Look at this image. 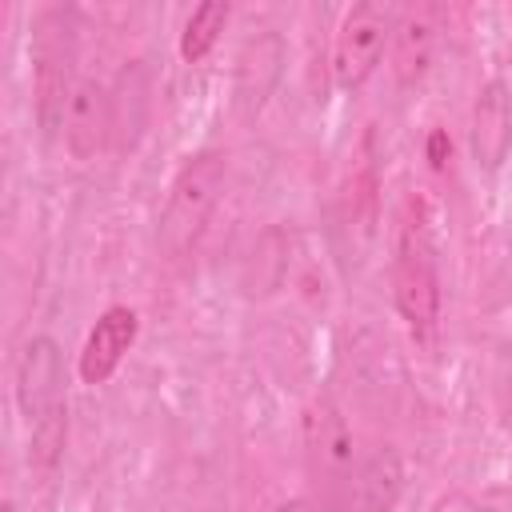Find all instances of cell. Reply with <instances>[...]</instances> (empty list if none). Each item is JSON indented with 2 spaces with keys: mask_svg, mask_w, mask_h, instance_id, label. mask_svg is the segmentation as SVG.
Listing matches in <instances>:
<instances>
[{
  "mask_svg": "<svg viewBox=\"0 0 512 512\" xmlns=\"http://www.w3.org/2000/svg\"><path fill=\"white\" fill-rule=\"evenodd\" d=\"M16 408L28 424V464L52 476L64 460L68 436V380L64 352L52 336H28L16 360Z\"/></svg>",
  "mask_w": 512,
  "mask_h": 512,
  "instance_id": "cell-1",
  "label": "cell"
},
{
  "mask_svg": "<svg viewBox=\"0 0 512 512\" xmlns=\"http://www.w3.org/2000/svg\"><path fill=\"white\" fill-rule=\"evenodd\" d=\"M224 188H228V156L220 148H204L180 164V172L168 184V200L156 224V248L172 264L188 260L200 248Z\"/></svg>",
  "mask_w": 512,
  "mask_h": 512,
  "instance_id": "cell-2",
  "label": "cell"
},
{
  "mask_svg": "<svg viewBox=\"0 0 512 512\" xmlns=\"http://www.w3.org/2000/svg\"><path fill=\"white\" fill-rule=\"evenodd\" d=\"M304 464H308L316 500L328 512H356L360 456H356L352 428L332 396H316L304 412Z\"/></svg>",
  "mask_w": 512,
  "mask_h": 512,
  "instance_id": "cell-3",
  "label": "cell"
},
{
  "mask_svg": "<svg viewBox=\"0 0 512 512\" xmlns=\"http://www.w3.org/2000/svg\"><path fill=\"white\" fill-rule=\"evenodd\" d=\"M392 296L396 312L412 328V336H432L440 324V256L428 228L424 208L416 204L396 236V260H392Z\"/></svg>",
  "mask_w": 512,
  "mask_h": 512,
  "instance_id": "cell-4",
  "label": "cell"
},
{
  "mask_svg": "<svg viewBox=\"0 0 512 512\" xmlns=\"http://www.w3.org/2000/svg\"><path fill=\"white\" fill-rule=\"evenodd\" d=\"M72 8H44L32 24V108L44 140L60 136L68 96L76 88Z\"/></svg>",
  "mask_w": 512,
  "mask_h": 512,
  "instance_id": "cell-5",
  "label": "cell"
},
{
  "mask_svg": "<svg viewBox=\"0 0 512 512\" xmlns=\"http://www.w3.org/2000/svg\"><path fill=\"white\" fill-rule=\"evenodd\" d=\"M400 8L384 0H360L344 12L336 36H332V80L340 92H356L368 84V76L380 68L384 48L392 44Z\"/></svg>",
  "mask_w": 512,
  "mask_h": 512,
  "instance_id": "cell-6",
  "label": "cell"
},
{
  "mask_svg": "<svg viewBox=\"0 0 512 512\" xmlns=\"http://www.w3.org/2000/svg\"><path fill=\"white\" fill-rule=\"evenodd\" d=\"M444 24H448V16L432 0L400 8L396 28H392V44H388L392 48V72H396L400 88H416L432 72L440 40H444Z\"/></svg>",
  "mask_w": 512,
  "mask_h": 512,
  "instance_id": "cell-7",
  "label": "cell"
},
{
  "mask_svg": "<svg viewBox=\"0 0 512 512\" xmlns=\"http://www.w3.org/2000/svg\"><path fill=\"white\" fill-rule=\"evenodd\" d=\"M60 140H64V152L76 164L96 160L112 144V92H108V84H100L96 76L76 80V88L68 96V108H64Z\"/></svg>",
  "mask_w": 512,
  "mask_h": 512,
  "instance_id": "cell-8",
  "label": "cell"
},
{
  "mask_svg": "<svg viewBox=\"0 0 512 512\" xmlns=\"http://www.w3.org/2000/svg\"><path fill=\"white\" fill-rule=\"evenodd\" d=\"M468 148L480 172H500V164L512 152V92L504 80H484L472 100V124H468Z\"/></svg>",
  "mask_w": 512,
  "mask_h": 512,
  "instance_id": "cell-9",
  "label": "cell"
},
{
  "mask_svg": "<svg viewBox=\"0 0 512 512\" xmlns=\"http://www.w3.org/2000/svg\"><path fill=\"white\" fill-rule=\"evenodd\" d=\"M136 332H140V320H136L132 308H124V304L104 308L96 316L84 348H80V364H76L80 380L84 384H104L120 368V360L128 356V348L136 344Z\"/></svg>",
  "mask_w": 512,
  "mask_h": 512,
  "instance_id": "cell-10",
  "label": "cell"
},
{
  "mask_svg": "<svg viewBox=\"0 0 512 512\" xmlns=\"http://www.w3.org/2000/svg\"><path fill=\"white\" fill-rule=\"evenodd\" d=\"M284 68V40L276 32H264L256 40L244 44L240 64H236V104L252 116L264 108V100L272 96L276 80Z\"/></svg>",
  "mask_w": 512,
  "mask_h": 512,
  "instance_id": "cell-11",
  "label": "cell"
},
{
  "mask_svg": "<svg viewBox=\"0 0 512 512\" xmlns=\"http://www.w3.org/2000/svg\"><path fill=\"white\" fill-rule=\"evenodd\" d=\"M112 92V148L116 152H128L144 124H148V100H152V76L140 60L124 64L120 76L108 84Z\"/></svg>",
  "mask_w": 512,
  "mask_h": 512,
  "instance_id": "cell-12",
  "label": "cell"
},
{
  "mask_svg": "<svg viewBox=\"0 0 512 512\" xmlns=\"http://www.w3.org/2000/svg\"><path fill=\"white\" fill-rule=\"evenodd\" d=\"M404 492V460L392 444L372 448L356 476V512H392Z\"/></svg>",
  "mask_w": 512,
  "mask_h": 512,
  "instance_id": "cell-13",
  "label": "cell"
},
{
  "mask_svg": "<svg viewBox=\"0 0 512 512\" xmlns=\"http://www.w3.org/2000/svg\"><path fill=\"white\" fill-rule=\"evenodd\" d=\"M228 16H232V4L228 0H204V4H196L192 16L184 20V32H180V60L200 64L216 48Z\"/></svg>",
  "mask_w": 512,
  "mask_h": 512,
  "instance_id": "cell-14",
  "label": "cell"
},
{
  "mask_svg": "<svg viewBox=\"0 0 512 512\" xmlns=\"http://www.w3.org/2000/svg\"><path fill=\"white\" fill-rule=\"evenodd\" d=\"M276 512H316V504H308V500H288V504H280Z\"/></svg>",
  "mask_w": 512,
  "mask_h": 512,
  "instance_id": "cell-15",
  "label": "cell"
}]
</instances>
